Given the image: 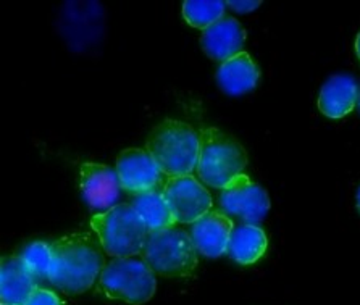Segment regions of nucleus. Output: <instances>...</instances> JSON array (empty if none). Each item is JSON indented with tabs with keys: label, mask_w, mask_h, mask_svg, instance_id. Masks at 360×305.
<instances>
[{
	"label": "nucleus",
	"mask_w": 360,
	"mask_h": 305,
	"mask_svg": "<svg viewBox=\"0 0 360 305\" xmlns=\"http://www.w3.org/2000/svg\"><path fill=\"white\" fill-rule=\"evenodd\" d=\"M220 207L228 216L233 215L244 223L257 225L269 214L270 197L265 189L241 173L221 189Z\"/></svg>",
	"instance_id": "0eeeda50"
},
{
	"label": "nucleus",
	"mask_w": 360,
	"mask_h": 305,
	"mask_svg": "<svg viewBox=\"0 0 360 305\" xmlns=\"http://www.w3.org/2000/svg\"><path fill=\"white\" fill-rule=\"evenodd\" d=\"M357 209H359V212H360V186H359V189H357Z\"/></svg>",
	"instance_id": "5701e85b"
},
{
	"label": "nucleus",
	"mask_w": 360,
	"mask_h": 305,
	"mask_svg": "<svg viewBox=\"0 0 360 305\" xmlns=\"http://www.w3.org/2000/svg\"><path fill=\"white\" fill-rule=\"evenodd\" d=\"M357 103H359V110H360V92H359V100H357Z\"/></svg>",
	"instance_id": "b1692460"
},
{
	"label": "nucleus",
	"mask_w": 360,
	"mask_h": 305,
	"mask_svg": "<svg viewBox=\"0 0 360 305\" xmlns=\"http://www.w3.org/2000/svg\"><path fill=\"white\" fill-rule=\"evenodd\" d=\"M2 305H7V304H2Z\"/></svg>",
	"instance_id": "393cba45"
},
{
	"label": "nucleus",
	"mask_w": 360,
	"mask_h": 305,
	"mask_svg": "<svg viewBox=\"0 0 360 305\" xmlns=\"http://www.w3.org/2000/svg\"><path fill=\"white\" fill-rule=\"evenodd\" d=\"M226 4L221 0H186L183 4V16L193 28L207 30L225 16Z\"/></svg>",
	"instance_id": "a211bd4d"
},
{
	"label": "nucleus",
	"mask_w": 360,
	"mask_h": 305,
	"mask_svg": "<svg viewBox=\"0 0 360 305\" xmlns=\"http://www.w3.org/2000/svg\"><path fill=\"white\" fill-rule=\"evenodd\" d=\"M105 259L99 239L89 233L68 234L52 242L49 281L68 296L83 294L101 276Z\"/></svg>",
	"instance_id": "f257e3e1"
},
{
	"label": "nucleus",
	"mask_w": 360,
	"mask_h": 305,
	"mask_svg": "<svg viewBox=\"0 0 360 305\" xmlns=\"http://www.w3.org/2000/svg\"><path fill=\"white\" fill-rule=\"evenodd\" d=\"M245 30L243 25L231 16H223L202 32L200 46L210 58L223 63L243 52Z\"/></svg>",
	"instance_id": "f8f14e48"
},
{
	"label": "nucleus",
	"mask_w": 360,
	"mask_h": 305,
	"mask_svg": "<svg viewBox=\"0 0 360 305\" xmlns=\"http://www.w3.org/2000/svg\"><path fill=\"white\" fill-rule=\"evenodd\" d=\"M198 176L205 186L223 189L233 178L244 173L248 154L236 139L218 128H200Z\"/></svg>",
	"instance_id": "7ed1b4c3"
},
{
	"label": "nucleus",
	"mask_w": 360,
	"mask_h": 305,
	"mask_svg": "<svg viewBox=\"0 0 360 305\" xmlns=\"http://www.w3.org/2000/svg\"><path fill=\"white\" fill-rule=\"evenodd\" d=\"M234 223L223 210L212 209L193 223L191 238L195 250L205 257L217 259L228 252Z\"/></svg>",
	"instance_id": "9b49d317"
},
{
	"label": "nucleus",
	"mask_w": 360,
	"mask_h": 305,
	"mask_svg": "<svg viewBox=\"0 0 360 305\" xmlns=\"http://www.w3.org/2000/svg\"><path fill=\"white\" fill-rule=\"evenodd\" d=\"M79 188L86 204L94 210L105 212L120 197L117 171L102 163L86 162L79 168Z\"/></svg>",
	"instance_id": "9d476101"
},
{
	"label": "nucleus",
	"mask_w": 360,
	"mask_h": 305,
	"mask_svg": "<svg viewBox=\"0 0 360 305\" xmlns=\"http://www.w3.org/2000/svg\"><path fill=\"white\" fill-rule=\"evenodd\" d=\"M266 247H269V239L265 231L257 225L243 223L234 226L228 254L239 265H254L264 257Z\"/></svg>",
	"instance_id": "dca6fc26"
},
{
	"label": "nucleus",
	"mask_w": 360,
	"mask_h": 305,
	"mask_svg": "<svg viewBox=\"0 0 360 305\" xmlns=\"http://www.w3.org/2000/svg\"><path fill=\"white\" fill-rule=\"evenodd\" d=\"M141 257L154 273L168 278H188L198 266L193 238L176 226L149 231Z\"/></svg>",
	"instance_id": "39448f33"
},
{
	"label": "nucleus",
	"mask_w": 360,
	"mask_h": 305,
	"mask_svg": "<svg viewBox=\"0 0 360 305\" xmlns=\"http://www.w3.org/2000/svg\"><path fill=\"white\" fill-rule=\"evenodd\" d=\"M20 259L28 266L36 280H49L52 266V244L32 241L21 250Z\"/></svg>",
	"instance_id": "6ab92c4d"
},
{
	"label": "nucleus",
	"mask_w": 360,
	"mask_h": 305,
	"mask_svg": "<svg viewBox=\"0 0 360 305\" xmlns=\"http://www.w3.org/2000/svg\"><path fill=\"white\" fill-rule=\"evenodd\" d=\"M356 52H357V57L360 60V32L357 34V39H356Z\"/></svg>",
	"instance_id": "4be33fe9"
},
{
	"label": "nucleus",
	"mask_w": 360,
	"mask_h": 305,
	"mask_svg": "<svg viewBox=\"0 0 360 305\" xmlns=\"http://www.w3.org/2000/svg\"><path fill=\"white\" fill-rule=\"evenodd\" d=\"M260 4L262 2L259 0H230V2H226V7H230L236 13H250L257 10Z\"/></svg>",
	"instance_id": "412c9836"
},
{
	"label": "nucleus",
	"mask_w": 360,
	"mask_h": 305,
	"mask_svg": "<svg viewBox=\"0 0 360 305\" xmlns=\"http://www.w3.org/2000/svg\"><path fill=\"white\" fill-rule=\"evenodd\" d=\"M359 100L357 81L351 74H335L321 86L319 108L325 117L338 119L349 115Z\"/></svg>",
	"instance_id": "ddd939ff"
},
{
	"label": "nucleus",
	"mask_w": 360,
	"mask_h": 305,
	"mask_svg": "<svg viewBox=\"0 0 360 305\" xmlns=\"http://www.w3.org/2000/svg\"><path fill=\"white\" fill-rule=\"evenodd\" d=\"M131 205L143 218L149 231L165 230V228L176 225L170 205H168L165 195H163V189L134 195Z\"/></svg>",
	"instance_id": "f3484780"
},
{
	"label": "nucleus",
	"mask_w": 360,
	"mask_h": 305,
	"mask_svg": "<svg viewBox=\"0 0 360 305\" xmlns=\"http://www.w3.org/2000/svg\"><path fill=\"white\" fill-rule=\"evenodd\" d=\"M168 205L176 223L193 225L202 215L212 210V195L198 178L193 174L168 176L163 186Z\"/></svg>",
	"instance_id": "6e6552de"
},
{
	"label": "nucleus",
	"mask_w": 360,
	"mask_h": 305,
	"mask_svg": "<svg viewBox=\"0 0 360 305\" xmlns=\"http://www.w3.org/2000/svg\"><path fill=\"white\" fill-rule=\"evenodd\" d=\"M259 78V67L248 52H241L226 60L217 70V83L228 96L248 94L255 89Z\"/></svg>",
	"instance_id": "2eb2a0df"
},
{
	"label": "nucleus",
	"mask_w": 360,
	"mask_h": 305,
	"mask_svg": "<svg viewBox=\"0 0 360 305\" xmlns=\"http://www.w3.org/2000/svg\"><path fill=\"white\" fill-rule=\"evenodd\" d=\"M23 305H63V304L56 292L42 290V287H36L34 292L31 294L28 301H26Z\"/></svg>",
	"instance_id": "aec40b11"
},
{
	"label": "nucleus",
	"mask_w": 360,
	"mask_h": 305,
	"mask_svg": "<svg viewBox=\"0 0 360 305\" xmlns=\"http://www.w3.org/2000/svg\"><path fill=\"white\" fill-rule=\"evenodd\" d=\"M37 287V280L18 257H4L0 266V302L23 305Z\"/></svg>",
	"instance_id": "4468645a"
},
{
	"label": "nucleus",
	"mask_w": 360,
	"mask_h": 305,
	"mask_svg": "<svg viewBox=\"0 0 360 305\" xmlns=\"http://www.w3.org/2000/svg\"><path fill=\"white\" fill-rule=\"evenodd\" d=\"M117 176L122 189L134 195L163 189L168 178L154 157L143 149H127L118 155Z\"/></svg>",
	"instance_id": "1a4fd4ad"
},
{
	"label": "nucleus",
	"mask_w": 360,
	"mask_h": 305,
	"mask_svg": "<svg viewBox=\"0 0 360 305\" xmlns=\"http://www.w3.org/2000/svg\"><path fill=\"white\" fill-rule=\"evenodd\" d=\"M157 290L154 271L143 257L113 259L103 266L97 291L108 299L129 305L150 301Z\"/></svg>",
	"instance_id": "423d86ee"
},
{
	"label": "nucleus",
	"mask_w": 360,
	"mask_h": 305,
	"mask_svg": "<svg viewBox=\"0 0 360 305\" xmlns=\"http://www.w3.org/2000/svg\"><path fill=\"white\" fill-rule=\"evenodd\" d=\"M146 150L167 176L193 174L199 162V131L179 119H163L150 131Z\"/></svg>",
	"instance_id": "f03ea898"
},
{
	"label": "nucleus",
	"mask_w": 360,
	"mask_h": 305,
	"mask_svg": "<svg viewBox=\"0 0 360 305\" xmlns=\"http://www.w3.org/2000/svg\"><path fill=\"white\" fill-rule=\"evenodd\" d=\"M91 228L103 252L113 259L141 254L149 236V228L131 204H120L94 215Z\"/></svg>",
	"instance_id": "20e7f679"
}]
</instances>
